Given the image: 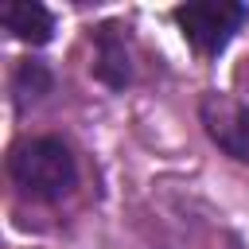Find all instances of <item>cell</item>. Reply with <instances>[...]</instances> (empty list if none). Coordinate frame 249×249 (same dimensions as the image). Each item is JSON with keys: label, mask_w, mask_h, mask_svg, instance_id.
I'll use <instances>...</instances> for the list:
<instances>
[{"label": "cell", "mask_w": 249, "mask_h": 249, "mask_svg": "<svg viewBox=\"0 0 249 249\" xmlns=\"http://www.w3.org/2000/svg\"><path fill=\"white\" fill-rule=\"evenodd\" d=\"M8 171H12V183L27 198H43V202H54V198L70 195L74 183H78L74 156L54 136H39V140L16 144L12 160H8Z\"/></svg>", "instance_id": "obj_1"}, {"label": "cell", "mask_w": 249, "mask_h": 249, "mask_svg": "<svg viewBox=\"0 0 249 249\" xmlns=\"http://www.w3.org/2000/svg\"><path fill=\"white\" fill-rule=\"evenodd\" d=\"M175 23L183 27L187 43L198 54H218L233 39V31L245 23V8L230 0H198V4L175 8Z\"/></svg>", "instance_id": "obj_2"}, {"label": "cell", "mask_w": 249, "mask_h": 249, "mask_svg": "<svg viewBox=\"0 0 249 249\" xmlns=\"http://www.w3.org/2000/svg\"><path fill=\"white\" fill-rule=\"evenodd\" d=\"M202 124L222 152L249 163V105H241L226 93H206L202 97Z\"/></svg>", "instance_id": "obj_3"}, {"label": "cell", "mask_w": 249, "mask_h": 249, "mask_svg": "<svg viewBox=\"0 0 249 249\" xmlns=\"http://www.w3.org/2000/svg\"><path fill=\"white\" fill-rule=\"evenodd\" d=\"M0 19H4V27H8L16 39L35 43V47L47 43L51 31H54L51 12H47L43 4H31V0H12V4H4V8H0Z\"/></svg>", "instance_id": "obj_4"}, {"label": "cell", "mask_w": 249, "mask_h": 249, "mask_svg": "<svg viewBox=\"0 0 249 249\" xmlns=\"http://www.w3.org/2000/svg\"><path fill=\"white\" fill-rule=\"evenodd\" d=\"M97 74L109 86H124L128 82V54H124V47H117L113 27L101 31V66H97Z\"/></svg>", "instance_id": "obj_5"}]
</instances>
